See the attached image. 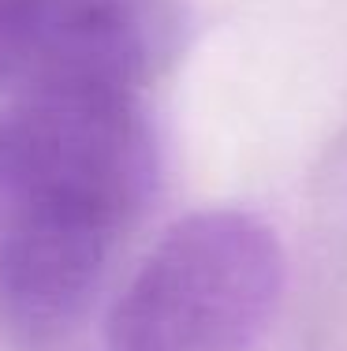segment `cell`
I'll list each match as a JSON object with an SVG mask.
<instances>
[{
  "label": "cell",
  "instance_id": "1",
  "mask_svg": "<svg viewBox=\"0 0 347 351\" xmlns=\"http://www.w3.org/2000/svg\"><path fill=\"white\" fill-rule=\"evenodd\" d=\"M284 254L269 224L202 210L164 232L109 314V351H246L277 311Z\"/></svg>",
  "mask_w": 347,
  "mask_h": 351
},
{
  "label": "cell",
  "instance_id": "2",
  "mask_svg": "<svg viewBox=\"0 0 347 351\" xmlns=\"http://www.w3.org/2000/svg\"><path fill=\"white\" fill-rule=\"evenodd\" d=\"M123 224L109 198L0 128V329L27 348L60 340Z\"/></svg>",
  "mask_w": 347,
  "mask_h": 351
}]
</instances>
